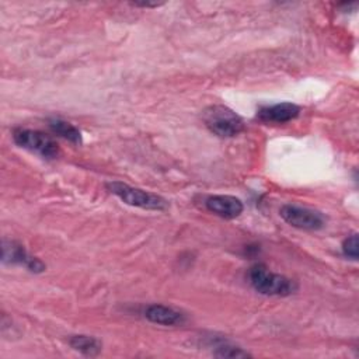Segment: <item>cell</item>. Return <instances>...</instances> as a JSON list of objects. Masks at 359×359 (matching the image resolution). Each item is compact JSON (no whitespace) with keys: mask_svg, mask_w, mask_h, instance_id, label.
I'll list each match as a JSON object with an SVG mask.
<instances>
[{"mask_svg":"<svg viewBox=\"0 0 359 359\" xmlns=\"http://www.w3.org/2000/svg\"><path fill=\"white\" fill-rule=\"evenodd\" d=\"M250 285L261 294L285 297L297 290L296 280L269 271L264 264H255L248 269Z\"/></svg>","mask_w":359,"mask_h":359,"instance_id":"6da1fadb","label":"cell"},{"mask_svg":"<svg viewBox=\"0 0 359 359\" xmlns=\"http://www.w3.org/2000/svg\"><path fill=\"white\" fill-rule=\"evenodd\" d=\"M202 121L206 128L220 137H233L244 130V121L231 108L215 104L202 111Z\"/></svg>","mask_w":359,"mask_h":359,"instance_id":"7a4b0ae2","label":"cell"},{"mask_svg":"<svg viewBox=\"0 0 359 359\" xmlns=\"http://www.w3.org/2000/svg\"><path fill=\"white\" fill-rule=\"evenodd\" d=\"M105 188L111 194L118 196L123 203L130 206H136L146 210H160V212L168 208V202L163 196L136 188V187H130L121 181H109L105 184Z\"/></svg>","mask_w":359,"mask_h":359,"instance_id":"3957f363","label":"cell"},{"mask_svg":"<svg viewBox=\"0 0 359 359\" xmlns=\"http://www.w3.org/2000/svg\"><path fill=\"white\" fill-rule=\"evenodd\" d=\"M13 140L17 146L29 150L46 160H53L60 153L57 143L42 130L17 128L13 130Z\"/></svg>","mask_w":359,"mask_h":359,"instance_id":"277c9868","label":"cell"},{"mask_svg":"<svg viewBox=\"0 0 359 359\" xmlns=\"http://www.w3.org/2000/svg\"><path fill=\"white\" fill-rule=\"evenodd\" d=\"M282 219L290 224L292 227L300 229V230H320L325 226V217L321 212L307 208V206H300L294 203H286L280 208L279 210Z\"/></svg>","mask_w":359,"mask_h":359,"instance_id":"5b68a950","label":"cell"},{"mask_svg":"<svg viewBox=\"0 0 359 359\" xmlns=\"http://www.w3.org/2000/svg\"><path fill=\"white\" fill-rule=\"evenodd\" d=\"M1 261L3 264H18L25 266L28 271L41 273L45 271V264L36 258L32 257L27 252L24 245L14 240H3V247H1Z\"/></svg>","mask_w":359,"mask_h":359,"instance_id":"8992f818","label":"cell"},{"mask_svg":"<svg viewBox=\"0 0 359 359\" xmlns=\"http://www.w3.org/2000/svg\"><path fill=\"white\" fill-rule=\"evenodd\" d=\"M205 206L213 215L227 220L238 217L244 210L243 202L231 195H210L205 199Z\"/></svg>","mask_w":359,"mask_h":359,"instance_id":"52a82bcc","label":"cell"},{"mask_svg":"<svg viewBox=\"0 0 359 359\" xmlns=\"http://www.w3.org/2000/svg\"><path fill=\"white\" fill-rule=\"evenodd\" d=\"M143 316L150 323L164 325V327H174V325H182L187 321V317L182 311L165 306V304H149L143 310Z\"/></svg>","mask_w":359,"mask_h":359,"instance_id":"ba28073f","label":"cell"},{"mask_svg":"<svg viewBox=\"0 0 359 359\" xmlns=\"http://www.w3.org/2000/svg\"><path fill=\"white\" fill-rule=\"evenodd\" d=\"M299 114V105L293 102H279L259 108L257 111V118L265 123H286L296 119Z\"/></svg>","mask_w":359,"mask_h":359,"instance_id":"9c48e42d","label":"cell"},{"mask_svg":"<svg viewBox=\"0 0 359 359\" xmlns=\"http://www.w3.org/2000/svg\"><path fill=\"white\" fill-rule=\"evenodd\" d=\"M67 342L72 349L80 352L84 356H90V358L97 356L102 349L101 341L91 335H83V334L72 335Z\"/></svg>","mask_w":359,"mask_h":359,"instance_id":"30bf717a","label":"cell"},{"mask_svg":"<svg viewBox=\"0 0 359 359\" xmlns=\"http://www.w3.org/2000/svg\"><path fill=\"white\" fill-rule=\"evenodd\" d=\"M48 125H49L50 130L55 135L69 140L70 143H74V144H81L83 143L81 132L73 123H70L65 119H60V118H50L48 121Z\"/></svg>","mask_w":359,"mask_h":359,"instance_id":"8fae6325","label":"cell"},{"mask_svg":"<svg viewBox=\"0 0 359 359\" xmlns=\"http://www.w3.org/2000/svg\"><path fill=\"white\" fill-rule=\"evenodd\" d=\"M215 355L219 358H251L252 355L244 351L243 348L230 344L229 341L220 339L213 344Z\"/></svg>","mask_w":359,"mask_h":359,"instance_id":"7c38bea8","label":"cell"},{"mask_svg":"<svg viewBox=\"0 0 359 359\" xmlns=\"http://www.w3.org/2000/svg\"><path fill=\"white\" fill-rule=\"evenodd\" d=\"M342 252L345 257L351 259H358V233L349 234L344 241H342Z\"/></svg>","mask_w":359,"mask_h":359,"instance_id":"4fadbf2b","label":"cell"},{"mask_svg":"<svg viewBox=\"0 0 359 359\" xmlns=\"http://www.w3.org/2000/svg\"><path fill=\"white\" fill-rule=\"evenodd\" d=\"M132 6H135V7H146V8H150V7H160V6H163V3H132Z\"/></svg>","mask_w":359,"mask_h":359,"instance_id":"5bb4252c","label":"cell"}]
</instances>
